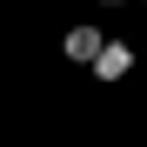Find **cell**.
Returning a JSON list of instances; mask_svg holds the SVG:
<instances>
[{"instance_id":"obj_1","label":"cell","mask_w":147,"mask_h":147,"mask_svg":"<svg viewBox=\"0 0 147 147\" xmlns=\"http://www.w3.org/2000/svg\"><path fill=\"white\" fill-rule=\"evenodd\" d=\"M87 67H94V80H100V87H120V80L134 74V47H127V40H100V54H94Z\"/></svg>"},{"instance_id":"obj_2","label":"cell","mask_w":147,"mask_h":147,"mask_svg":"<svg viewBox=\"0 0 147 147\" xmlns=\"http://www.w3.org/2000/svg\"><path fill=\"white\" fill-rule=\"evenodd\" d=\"M100 40H107V34L94 27V20H80V27H67V34H60V54H67L74 67H87L94 54H100Z\"/></svg>"},{"instance_id":"obj_3","label":"cell","mask_w":147,"mask_h":147,"mask_svg":"<svg viewBox=\"0 0 147 147\" xmlns=\"http://www.w3.org/2000/svg\"><path fill=\"white\" fill-rule=\"evenodd\" d=\"M100 7H127V0H100Z\"/></svg>"}]
</instances>
